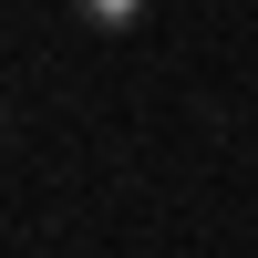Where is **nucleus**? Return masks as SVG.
<instances>
[{
	"mask_svg": "<svg viewBox=\"0 0 258 258\" xmlns=\"http://www.w3.org/2000/svg\"><path fill=\"white\" fill-rule=\"evenodd\" d=\"M73 11L93 21V31H135V21H145V0H73Z\"/></svg>",
	"mask_w": 258,
	"mask_h": 258,
	"instance_id": "obj_1",
	"label": "nucleus"
}]
</instances>
